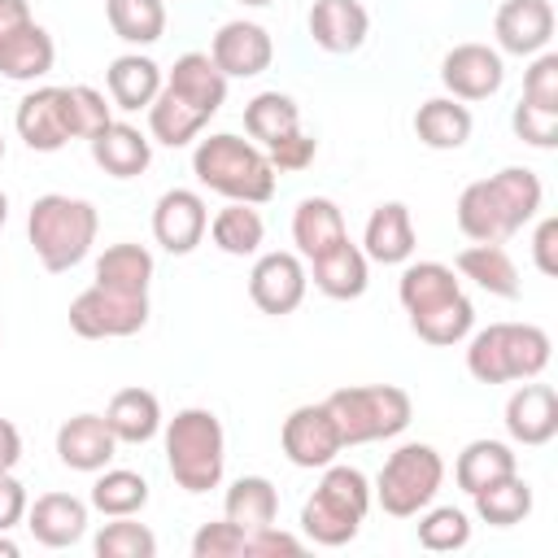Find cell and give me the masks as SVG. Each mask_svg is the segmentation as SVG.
<instances>
[{
  "label": "cell",
  "mask_w": 558,
  "mask_h": 558,
  "mask_svg": "<svg viewBox=\"0 0 558 558\" xmlns=\"http://www.w3.org/2000/svg\"><path fill=\"white\" fill-rule=\"evenodd\" d=\"M209 231V209L205 196L192 187H170L157 196L153 205V240L170 253V257H187Z\"/></svg>",
  "instance_id": "12"
},
{
  "label": "cell",
  "mask_w": 558,
  "mask_h": 558,
  "mask_svg": "<svg viewBox=\"0 0 558 558\" xmlns=\"http://www.w3.org/2000/svg\"><path fill=\"white\" fill-rule=\"evenodd\" d=\"M310 275H314V288L323 296H331V301H357L366 292V283H371V262H366L362 244L340 240L336 248H327V253H318L310 262Z\"/></svg>",
  "instance_id": "24"
},
{
  "label": "cell",
  "mask_w": 558,
  "mask_h": 558,
  "mask_svg": "<svg viewBox=\"0 0 558 558\" xmlns=\"http://www.w3.org/2000/svg\"><path fill=\"white\" fill-rule=\"evenodd\" d=\"M510 126L532 148H558V113H549V109H536V105L519 100L514 113H510Z\"/></svg>",
  "instance_id": "49"
},
{
  "label": "cell",
  "mask_w": 558,
  "mask_h": 558,
  "mask_svg": "<svg viewBox=\"0 0 558 558\" xmlns=\"http://www.w3.org/2000/svg\"><path fill=\"white\" fill-rule=\"evenodd\" d=\"M227 83L231 78L209 61V52H183L166 74V87L205 118H214L227 105Z\"/></svg>",
  "instance_id": "23"
},
{
  "label": "cell",
  "mask_w": 558,
  "mask_h": 558,
  "mask_svg": "<svg viewBox=\"0 0 558 558\" xmlns=\"http://www.w3.org/2000/svg\"><path fill=\"white\" fill-rule=\"evenodd\" d=\"M52 61H57V44H52V35L39 22L22 26L17 35H9L0 44V74L9 83H35V78H44L52 70Z\"/></svg>",
  "instance_id": "31"
},
{
  "label": "cell",
  "mask_w": 558,
  "mask_h": 558,
  "mask_svg": "<svg viewBox=\"0 0 558 558\" xmlns=\"http://www.w3.org/2000/svg\"><path fill=\"white\" fill-rule=\"evenodd\" d=\"M410 331H414L423 344L453 349V344H462V340L475 331V305H471L466 292H458L453 301H445V305H436V310L410 314Z\"/></svg>",
  "instance_id": "39"
},
{
  "label": "cell",
  "mask_w": 558,
  "mask_h": 558,
  "mask_svg": "<svg viewBox=\"0 0 558 558\" xmlns=\"http://www.w3.org/2000/svg\"><path fill=\"white\" fill-rule=\"evenodd\" d=\"M414 218H410V205L401 201H384L371 209L366 218V231H362V253L366 262H379V266H405L414 257Z\"/></svg>",
  "instance_id": "20"
},
{
  "label": "cell",
  "mask_w": 558,
  "mask_h": 558,
  "mask_svg": "<svg viewBox=\"0 0 558 558\" xmlns=\"http://www.w3.org/2000/svg\"><path fill=\"white\" fill-rule=\"evenodd\" d=\"M244 549H248V536L231 519L201 523L192 536V558H244Z\"/></svg>",
  "instance_id": "47"
},
{
  "label": "cell",
  "mask_w": 558,
  "mask_h": 558,
  "mask_svg": "<svg viewBox=\"0 0 558 558\" xmlns=\"http://www.w3.org/2000/svg\"><path fill=\"white\" fill-rule=\"evenodd\" d=\"M0 161H4V135H0Z\"/></svg>",
  "instance_id": "58"
},
{
  "label": "cell",
  "mask_w": 558,
  "mask_h": 558,
  "mask_svg": "<svg viewBox=\"0 0 558 558\" xmlns=\"http://www.w3.org/2000/svg\"><path fill=\"white\" fill-rule=\"evenodd\" d=\"M336 418V432L349 445H371V440H392L410 427L414 418V401L405 388L397 384H353V388H336L323 401Z\"/></svg>",
  "instance_id": "6"
},
{
  "label": "cell",
  "mask_w": 558,
  "mask_h": 558,
  "mask_svg": "<svg viewBox=\"0 0 558 558\" xmlns=\"http://www.w3.org/2000/svg\"><path fill=\"white\" fill-rule=\"evenodd\" d=\"M161 83H166L161 65H157L153 57H144V52H122V57H113L109 70H105L109 105L122 109V113H140V109H148V105L157 100Z\"/></svg>",
  "instance_id": "22"
},
{
  "label": "cell",
  "mask_w": 558,
  "mask_h": 558,
  "mask_svg": "<svg viewBox=\"0 0 558 558\" xmlns=\"http://www.w3.org/2000/svg\"><path fill=\"white\" fill-rule=\"evenodd\" d=\"M148 323V296L113 292V288H83L70 301V331L83 340H122Z\"/></svg>",
  "instance_id": "8"
},
{
  "label": "cell",
  "mask_w": 558,
  "mask_h": 558,
  "mask_svg": "<svg viewBox=\"0 0 558 558\" xmlns=\"http://www.w3.org/2000/svg\"><path fill=\"white\" fill-rule=\"evenodd\" d=\"M113 453H118V436L109 432L105 414L83 410V414L65 418V423L57 427V458H61V466H70V471L96 475V471H105V466L113 462Z\"/></svg>",
  "instance_id": "17"
},
{
  "label": "cell",
  "mask_w": 558,
  "mask_h": 558,
  "mask_svg": "<svg viewBox=\"0 0 558 558\" xmlns=\"http://www.w3.org/2000/svg\"><path fill=\"white\" fill-rule=\"evenodd\" d=\"M340 240H349L344 231V214L331 196H305L296 209H292V244L305 262H314L318 253L336 248Z\"/></svg>",
  "instance_id": "26"
},
{
  "label": "cell",
  "mask_w": 558,
  "mask_h": 558,
  "mask_svg": "<svg viewBox=\"0 0 558 558\" xmlns=\"http://www.w3.org/2000/svg\"><path fill=\"white\" fill-rule=\"evenodd\" d=\"M161 445H166V466L174 484L192 497L209 493L222 484L227 471V432L222 418L205 405H187L174 418L161 423Z\"/></svg>",
  "instance_id": "1"
},
{
  "label": "cell",
  "mask_w": 558,
  "mask_h": 558,
  "mask_svg": "<svg viewBox=\"0 0 558 558\" xmlns=\"http://www.w3.org/2000/svg\"><path fill=\"white\" fill-rule=\"evenodd\" d=\"M262 153H266V161H270V170H275V174H301V170L318 157V140H314V135H305V131L296 126V131H288V135L270 140Z\"/></svg>",
  "instance_id": "46"
},
{
  "label": "cell",
  "mask_w": 558,
  "mask_h": 558,
  "mask_svg": "<svg viewBox=\"0 0 558 558\" xmlns=\"http://www.w3.org/2000/svg\"><path fill=\"white\" fill-rule=\"evenodd\" d=\"M506 436L514 445H549L558 436V392L549 384H536V379H523L510 401H506Z\"/></svg>",
  "instance_id": "15"
},
{
  "label": "cell",
  "mask_w": 558,
  "mask_h": 558,
  "mask_svg": "<svg viewBox=\"0 0 558 558\" xmlns=\"http://www.w3.org/2000/svg\"><path fill=\"white\" fill-rule=\"evenodd\" d=\"M87 506L100 510L105 519L140 514L148 506V480L140 471H126V466H105V471H96V484H92Z\"/></svg>",
  "instance_id": "40"
},
{
  "label": "cell",
  "mask_w": 558,
  "mask_h": 558,
  "mask_svg": "<svg viewBox=\"0 0 558 558\" xmlns=\"http://www.w3.org/2000/svg\"><path fill=\"white\" fill-rule=\"evenodd\" d=\"M458 231L471 240V244H506L510 240V227L488 192V179H475L462 187L458 196Z\"/></svg>",
  "instance_id": "38"
},
{
  "label": "cell",
  "mask_w": 558,
  "mask_h": 558,
  "mask_svg": "<svg viewBox=\"0 0 558 558\" xmlns=\"http://www.w3.org/2000/svg\"><path fill=\"white\" fill-rule=\"evenodd\" d=\"M209 61L227 74V78H257L270 70L275 61V39L262 22H222L218 35L209 39Z\"/></svg>",
  "instance_id": "13"
},
{
  "label": "cell",
  "mask_w": 558,
  "mask_h": 558,
  "mask_svg": "<svg viewBox=\"0 0 558 558\" xmlns=\"http://www.w3.org/2000/svg\"><path fill=\"white\" fill-rule=\"evenodd\" d=\"M65 113H70V135L74 140H92L113 122V105L105 100V92H96L87 83L65 87Z\"/></svg>",
  "instance_id": "45"
},
{
  "label": "cell",
  "mask_w": 558,
  "mask_h": 558,
  "mask_svg": "<svg viewBox=\"0 0 558 558\" xmlns=\"http://www.w3.org/2000/svg\"><path fill=\"white\" fill-rule=\"evenodd\" d=\"M26 488L13 471H0V532H13L26 519Z\"/></svg>",
  "instance_id": "50"
},
{
  "label": "cell",
  "mask_w": 558,
  "mask_h": 558,
  "mask_svg": "<svg viewBox=\"0 0 558 558\" xmlns=\"http://www.w3.org/2000/svg\"><path fill=\"white\" fill-rule=\"evenodd\" d=\"M105 17L131 48H148L166 35V0H105Z\"/></svg>",
  "instance_id": "41"
},
{
  "label": "cell",
  "mask_w": 558,
  "mask_h": 558,
  "mask_svg": "<svg viewBox=\"0 0 558 558\" xmlns=\"http://www.w3.org/2000/svg\"><path fill=\"white\" fill-rule=\"evenodd\" d=\"M471 541V519L458 506H427L418 510V545L432 554H453L466 549Z\"/></svg>",
  "instance_id": "43"
},
{
  "label": "cell",
  "mask_w": 558,
  "mask_h": 558,
  "mask_svg": "<svg viewBox=\"0 0 558 558\" xmlns=\"http://www.w3.org/2000/svg\"><path fill=\"white\" fill-rule=\"evenodd\" d=\"M523 100L536 105V109H549L558 113V52H536L527 74H523Z\"/></svg>",
  "instance_id": "48"
},
{
  "label": "cell",
  "mask_w": 558,
  "mask_h": 558,
  "mask_svg": "<svg viewBox=\"0 0 558 558\" xmlns=\"http://www.w3.org/2000/svg\"><path fill=\"white\" fill-rule=\"evenodd\" d=\"M519 471V453L506 445V440H471L462 453H458V462H453V480H458V488L471 497L475 488H484V484H493V480H501V475H514Z\"/></svg>",
  "instance_id": "36"
},
{
  "label": "cell",
  "mask_w": 558,
  "mask_h": 558,
  "mask_svg": "<svg viewBox=\"0 0 558 558\" xmlns=\"http://www.w3.org/2000/svg\"><path fill=\"white\" fill-rule=\"evenodd\" d=\"M192 174L201 187L240 201V205H266L275 196V170L266 153L253 140H240L231 131H214L209 140H196L192 148Z\"/></svg>",
  "instance_id": "2"
},
{
  "label": "cell",
  "mask_w": 558,
  "mask_h": 558,
  "mask_svg": "<svg viewBox=\"0 0 558 558\" xmlns=\"http://www.w3.org/2000/svg\"><path fill=\"white\" fill-rule=\"evenodd\" d=\"M35 17H31V4L26 0H0V44L9 39V35H17L22 26H31Z\"/></svg>",
  "instance_id": "53"
},
{
  "label": "cell",
  "mask_w": 558,
  "mask_h": 558,
  "mask_svg": "<svg viewBox=\"0 0 558 558\" xmlns=\"http://www.w3.org/2000/svg\"><path fill=\"white\" fill-rule=\"evenodd\" d=\"M305 288H310V270H305L301 253L275 248V253H262L248 270V301L270 318L292 314L305 301Z\"/></svg>",
  "instance_id": "10"
},
{
  "label": "cell",
  "mask_w": 558,
  "mask_h": 558,
  "mask_svg": "<svg viewBox=\"0 0 558 558\" xmlns=\"http://www.w3.org/2000/svg\"><path fill=\"white\" fill-rule=\"evenodd\" d=\"M371 35V13L362 0H314L310 4V39L331 52V57H349L366 44Z\"/></svg>",
  "instance_id": "18"
},
{
  "label": "cell",
  "mask_w": 558,
  "mask_h": 558,
  "mask_svg": "<svg viewBox=\"0 0 558 558\" xmlns=\"http://www.w3.org/2000/svg\"><path fill=\"white\" fill-rule=\"evenodd\" d=\"M209 240L227 257H257L262 240H266V222H262V214L253 205L227 201V209H218L209 218Z\"/></svg>",
  "instance_id": "35"
},
{
  "label": "cell",
  "mask_w": 558,
  "mask_h": 558,
  "mask_svg": "<svg viewBox=\"0 0 558 558\" xmlns=\"http://www.w3.org/2000/svg\"><path fill=\"white\" fill-rule=\"evenodd\" d=\"M205 113H196L187 100H179L166 83H161V92H157V100L148 105V140L153 144H166V148H187V144H196L201 140V131H205Z\"/></svg>",
  "instance_id": "34"
},
{
  "label": "cell",
  "mask_w": 558,
  "mask_h": 558,
  "mask_svg": "<svg viewBox=\"0 0 558 558\" xmlns=\"http://www.w3.org/2000/svg\"><path fill=\"white\" fill-rule=\"evenodd\" d=\"M301 126V109L288 92H257L248 105H244V131L257 148H266L270 140L288 135Z\"/></svg>",
  "instance_id": "42"
},
{
  "label": "cell",
  "mask_w": 558,
  "mask_h": 558,
  "mask_svg": "<svg viewBox=\"0 0 558 558\" xmlns=\"http://www.w3.org/2000/svg\"><path fill=\"white\" fill-rule=\"evenodd\" d=\"M96 231H100V214L83 196L48 192L26 214V240H31L35 257H39V266L52 270V275L74 270L92 253Z\"/></svg>",
  "instance_id": "3"
},
{
  "label": "cell",
  "mask_w": 558,
  "mask_h": 558,
  "mask_svg": "<svg viewBox=\"0 0 558 558\" xmlns=\"http://www.w3.org/2000/svg\"><path fill=\"white\" fill-rule=\"evenodd\" d=\"M458 292H462V279L445 262H405V270L397 279V301H401L405 314L436 310V305L453 301Z\"/></svg>",
  "instance_id": "27"
},
{
  "label": "cell",
  "mask_w": 558,
  "mask_h": 558,
  "mask_svg": "<svg viewBox=\"0 0 558 558\" xmlns=\"http://www.w3.org/2000/svg\"><path fill=\"white\" fill-rule=\"evenodd\" d=\"M17 554H22V545L9 532H0V558H17Z\"/></svg>",
  "instance_id": "55"
},
{
  "label": "cell",
  "mask_w": 558,
  "mask_h": 558,
  "mask_svg": "<svg viewBox=\"0 0 558 558\" xmlns=\"http://www.w3.org/2000/svg\"><path fill=\"white\" fill-rule=\"evenodd\" d=\"M497 52L510 57H536L554 39V4L549 0H506L493 17Z\"/></svg>",
  "instance_id": "16"
},
{
  "label": "cell",
  "mask_w": 558,
  "mask_h": 558,
  "mask_svg": "<svg viewBox=\"0 0 558 558\" xmlns=\"http://www.w3.org/2000/svg\"><path fill=\"white\" fill-rule=\"evenodd\" d=\"M371 501H375L371 480L357 466L327 462L318 488L301 506V532H305V541L310 545H323V549L349 545L362 532V523L371 514Z\"/></svg>",
  "instance_id": "4"
},
{
  "label": "cell",
  "mask_w": 558,
  "mask_h": 558,
  "mask_svg": "<svg viewBox=\"0 0 558 558\" xmlns=\"http://www.w3.org/2000/svg\"><path fill=\"white\" fill-rule=\"evenodd\" d=\"M488 192H493L510 235H519L541 214V201H545V187H541L536 170H527V166H506V170L488 174Z\"/></svg>",
  "instance_id": "29"
},
{
  "label": "cell",
  "mask_w": 558,
  "mask_h": 558,
  "mask_svg": "<svg viewBox=\"0 0 558 558\" xmlns=\"http://www.w3.org/2000/svg\"><path fill=\"white\" fill-rule=\"evenodd\" d=\"M100 288H113V292H131V296H148V283H153V253L144 244H109L100 257H96V279Z\"/></svg>",
  "instance_id": "33"
},
{
  "label": "cell",
  "mask_w": 558,
  "mask_h": 558,
  "mask_svg": "<svg viewBox=\"0 0 558 558\" xmlns=\"http://www.w3.org/2000/svg\"><path fill=\"white\" fill-rule=\"evenodd\" d=\"M222 519H231L244 536L270 527L279 519V488L266 475H240L222 497Z\"/></svg>",
  "instance_id": "32"
},
{
  "label": "cell",
  "mask_w": 558,
  "mask_h": 558,
  "mask_svg": "<svg viewBox=\"0 0 558 558\" xmlns=\"http://www.w3.org/2000/svg\"><path fill=\"white\" fill-rule=\"evenodd\" d=\"M471 126H475L471 109H466L462 100H453V96H432V100H423L418 113H414V135H418V144H427V148H436V153L462 148V144L471 140Z\"/></svg>",
  "instance_id": "28"
},
{
  "label": "cell",
  "mask_w": 558,
  "mask_h": 558,
  "mask_svg": "<svg viewBox=\"0 0 558 558\" xmlns=\"http://www.w3.org/2000/svg\"><path fill=\"white\" fill-rule=\"evenodd\" d=\"M453 270L488 296H506V301L519 296V266L501 244H466L453 257Z\"/></svg>",
  "instance_id": "30"
},
{
  "label": "cell",
  "mask_w": 558,
  "mask_h": 558,
  "mask_svg": "<svg viewBox=\"0 0 558 558\" xmlns=\"http://www.w3.org/2000/svg\"><path fill=\"white\" fill-rule=\"evenodd\" d=\"M440 83L453 100H488L506 83V61L488 44H453L440 61Z\"/></svg>",
  "instance_id": "11"
},
{
  "label": "cell",
  "mask_w": 558,
  "mask_h": 558,
  "mask_svg": "<svg viewBox=\"0 0 558 558\" xmlns=\"http://www.w3.org/2000/svg\"><path fill=\"white\" fill-rule=\"evenodd\" d=\"M532 262L541 275H558V218H541L536 235H532Z\"/></svg>",
  "instance_id": "51"
},
{
  "label": "cell",
  "mask_w": 558,
  "mask_h": 558,
  "mask_svg": "<svg viewBox=\"0 0 558 558\" xmlns=\"http://www.w3.org/2000/svg\"><path fill=\"white\" fill-rule=\"evenodd\" d=\"M471 501H475L480 523H488V527H514V523H523L532 514V484L514 471V475H501V480L475 488Z\"/></svg>",
  "instance_id": "37"
},
{
  "label": "cell",
  "mask_w": 558,
  "mask_h": 558,
  "mask_svg": "<svg viewBox=\"0 0 558 558\" xmlns=\"http://www.w3.org/2000/svg\"><path fill=\"white\" fill-rule=\"evenodd\" d=\"M279 445H283V458L292 466H301V471H323L344 449V440L336 432V418H331V410L323 401L296 405L279 427Z\"/></svg>",
  "instance_id": "9"
},
{
  "label": "cell",
  "mask_w": 558,
  "mask_h": 558,
  "mask_svg": "<svg viewBox=\"0 0 558 558\" xmlns=\"http://www.w3.org/2000/svg\"><path fill=\"white\" fill-rule=\"evenodd\" d=\"M305 549V541L301 536H292V532H279L275 523L270 527H257V532H248V549L244 554H301Z\"/></svg>",
  "instance_id": "52"
},
{
  "label": "cell",
  "mask_w": 558,
  "mask_h": 558,
  "mask_svg": "<svg viewBox=\"0 0 558 558\" xmlns=\"http://www.w3.org/2000/svg\"><path fill=\"white\" fill-rule=\"evenodd\" d=\"M4 218H9V196H4V187H0V227H4Z\"/></svg>",
  "instance_id": "56"
},
{
  "label": "cell",
  "mask_w": 558,
  "mask_h": 558,
  "mask_svg": "<svg viewBox=\"0 0 558 558\" xmlns=\"http://www.w3.org/2000/svg\"><path fill=\"white\" fill-rule=\"evenodd\" d=\"M17 140L31 153H61L74 135H70V113H65V87H35L17 100L13 113Z\"/></svg>",
  "instance_id": "14"
},
{
  "label": "cell",
  "mask_w": 558,
  "mask_h": 558,
  "mask_svg": "<svg viewBox=\"0 0 558 558\" xmlns=\"http://www.w3.org/2000/svg\"><path fill=\"white\" fill-rule=\"evenodd\" d=\"M17 462H22V432L9 418H0V471H13Z\"/></svg>",
  "instance_id": "54"
},
{
  "label": "cell",
  "mask_w": 558,
  "mask_h": 558,
  "mask_svg": "<svg viewBox=\"0 0 558 558\" xmlns=\"http://www.w3.org/2000/svg\"><path fill=\"white\" fill-rule=\"evenodd\" d=\"M235 4H244V9H266V4H275V0H235Z\"/></svg>",
  "instance_id": "57"
},
{
  "label": "cell",
  "mask_w": 558,
  "mask_h": 558,
  "mask_svg": "<svg viewBox=\"0 0 558 558\" xmlns=\"http://www.w3.org/2000/svg\"><path fill=\"white\" fill-rule=\"evenodd\" d=\"M440 484H445V458L423 440H405L384 458L371 493L384 506V514L414 519L418 510H427L436 501Z\"/></svg>",
  "instance_id": "7"
},
{
  "label": "cell",
  "mask_w": 558,
  "mask_h": 558,
  "mask_svg": "<svg viewBox=\"0 0 558 558\" xmlns=\"http://www.w3.org/2000/svg\"><path fill=\"white\" fill-rule=\"evenodd\" d=\"M105 423H109V432L118 436V445H148L157 432H161V401H157V392H148V388H118L113 397H109V405H105Z\"/></svg>",
  "instance_id": "25"
},
{
  "label": "cell",
  "mask_w": 558,
  "mask_h": 558,
  "mask_svg": "<svg viewBox=\"0 0 558 558\" xmlns=\"http://www.w3.org/2000/svg\"><path fill=\"white\" fill-rule=\"evenodd\" d=\"M92 549H96V558H153L157 536H153V527L135 523V514H122L96 532Z\"/></svg>",
  "instance_id": "44"
},
{
  "label": "cell",
  "mask_w": 558,
  "mask_h": 558,
  "mask_svg": "<svg viewBox=\"0 0 558 558\" xmlns=\"http://www.w3.org/2000/svg\"><path fill=\"white\" fill-rule=\"evenodd\" d=\"M26 527L44 549H70L87 536V501L74 493H44L26 506Z\"/></svg>",
  "instance_id": "19"
},
{
  "label": "cell",
  "mask_w": 558,
  "mask_h": 558,
  "mask_svg": "<svg viewBox=\"0 0 558 558\" xmlns=\"http://www.w3.org/2000/svg\"><path fill=\"white\" fill-rule=\"evenodd\" d=\"M549 331L536 323H488L466 336V371L480 384H523L549 366Z\"/></svg>",
  "instance_id": "5"
},
{
  "label": "cell",
  "mask_w": 558,
  "mask_h": 558,
  "mask_svg": "<svg viewBox=\"0 0 558 558\" xmlns=\"http://www.w3.org/2000/svg\"><path fill=\"white\" fill-rule=\"evenodd\" d=\"M87 148H92V161H96L109 179H140V174L148 170V161H153V140H148L140 126L118 122V118H113L100 135H92Z\"/></svg>",
  "instance_id": "21"
}]
</instances>
